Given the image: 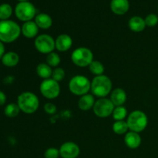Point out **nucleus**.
Wrapping results in <instances>:
<instances>
[{"label":"nucleus","instance_id":"423d86ee","mask_svg":"<svg viewBox=\"0 0 158 158\" xmlns=\"http://www.w3.org/2000/svg\"><path fill=\"white\" fill-rule=\"evenodd\" d=\"M71 60L79 67L89 66L94 61V53L89 48H77L71 54Z\"/></svg>","mask_w":158,"mask_h":158},{"label":"nucleus","instance_id":"4468645a","mask_svg":"<svg viewBox=\"0 0 158 158\" xmlns=\"http://www.w3.org/2000/svg\"><path fill=\"white\" fill-rule=\"evenodd\" d=\"M38 26L35 21H29L23 23L21 28V32L23 35L27 39H32L37 36L39 32Z\"/></svg>","mask_w":158,"mask_h":158},{"label":"nucleus","instance_id":"bb28decb","mask_svg":"<svg viewBox=\"0 0 158 158\" xmlns=\"http://www.w3.org/2000/svg\"><path fill=\"white\" fill-rule=\"evenodd\" d=\"M12 14V6L7 3L0 5V19L8 20Z\"/></svg>","mask_w":158,"mask_h":158},{"label":"nucleus","instance_id":"cd10ccee","mask_svg":"<svg viewBox=\"0 0 158 158\" xmlns=\"http://www.w3.org/2000/svg\"><path fill=\"white\" fill-rule=\"evenodd\" d=\"M65 76H66V73L65 70L61 67H56L54 68V69H52V73L51 78L52 80H56V82L60 83V81L63 80V79L65 78Z\"/></svg>","mask_w":158,"mask_h":158},{"label":"nucleus","instance_id":"393cba45","mask_svg":"<svg viewBox=\"0 0 158 158\" xmlns=\"http://www.w3.org/2000/svg\"><path fill=\"white\" fill-rule=\"evenodd\" d=\"M112 116L115 121L123 120L127 117V110L123 106H115L114 111H113Z\"/></svg>","mask_w":158,"mask_h":158},{"label":"nucleus","instance_id":"b1692460","mask_svg":"<svg viewBox=\"0 0 158 158\" xmlns=\"http://www.w3.org/2000/svg\"><path fill=\"white\" fill-rule=\"evenodd\" d=\"M89 69L94 75L97 77V76L103 75V73H104L105 68L101 62L98 61V60H94L89 64Z\"/></svg>","mask_w":158,"mask_h":158},{"label":"nucleus","instance_id":"c756f323","mask_svg":"<svg viewBox=\"0 0 158 158\" xmlns=\"http://www.w3.org/2000/svg\"><path fill=\"white\" fill-rule=\"evenodd\" d=\"M60 156V150L55 148H48L44 153L45 158H59Z\"/></svg>","mask_w":158,"mask_h":158},{"label":"nucleus","instance_id":"dca6fc26","mask_svg":"<svg viewBox=\"0 0 158 158\" xmlns=\"http://www.w3.org/2000/svg\"><path fill=\"white\" fill-rule=\"evenodd\" d=\"M127 96L126 92L121 88L114 89L110 94V100L115 106H123L125 102L127 101Z\"/></svg>","mask_w":158,"mask_h":158},{"label":"nucleus","instance_id":"473e14b6","mask_svg":"<svg viewBox=\"0 0 158 158\" xmlns=\"http://www.w3.org/2000/svg\"><path fill=\"white\" fill-rule=\"evenodd\" d=\"M5 54V46L4 44L2 41H0V59H2V57L3 56V55Z\"/></svg>","mask_w":158,"mask_h":158},{"label":"nucleus","instance_id":"aec40b11","mask_svg":"<svg viewBox=\"0 0 158 158\" xmlns=\"http://www.w3.org/2000/svg\"><path fill=\"white\" fill-rule=\"evenodd\" d=\"M19 62V56L15 52H8L2 57V63L7 67H14Z\"/></svg>","mask_w":158,"mask_h":158},{"label":"nucleus","instance_id":"7c9ffc66","mask_svg":"<svg viewBox=\"0 0 158 158\" xmlns=\"http://www.w3.org/2000/svg\"><path fill=\"white\" fill-rule=\"evenodd\" d=\"M44 110L46 114H54L55 113H56L57 108L55 104H53L52 103H46L44 105Z\"/></svg>","mask_w":158,"mask_h":158},{"label":"nucleus","instance_id":"9b49d317","mask_svg":"<svg viewBox=\"0 0 158 158\" xmlns=\"http://www.w3.org/2000/svg\"><path fill=\"white\" fill-rule=\"evenodd\" d=\"M59 150L62 158H77L80 154V147L72 141L63 143Z\"/></svg>","mask_w":158,"mask_h":158},{"label":"nucleus","instance_id":"9d476101","mask_svg":"<svg viewBox=\"0 0 158 158\" xmlns=\"http://www.w3.org/2000/svg\"><path fill=\"white\" fill-rule=\"evenodd\" d=\"M114 108L115 106L112 103L110 99L103 97V98L98 99L95 102L93 110L97 117L100 118H106L112 115Z\"/></svg>","mask_w":158,"mask_h":158},{"label":"nucleus","instance_id":"2f4dec72","mask_svg":"<svg viewBox=\"0 0 158 158\" xmlns=\"http://www.w3.org/2000/svg\"><path fill=\"white\" fill-rule=\"evenodd\" d=\"M6 102V96L2 91L0 90V106H2Z\"/></svg>","mask_w":158,"mask_h":158},{"label":"nucleus","instance_id":"f257e3e1","mask_svg":"<svg viewBox=\"0 0 158 158\" xmlns=\"http://www.w3.org/2000/svg\"><path fill=\"white\" fill-rule=\"evenodd\" d=\"M21 28L12 20L0 21V41L9 43L15 41L21 34Z\"/></svg>","mask_w":158,"mask_h":158},{"label":"nucleus","instance_id":"0eeeda50","mask_svg":"<svg viewBox=\"0 0 158 158\" xmlns=\"http://www.w3.org/2000/svg\"><path fill=\"white\" fill-rule=\"evenodd\" d=\"M40 90L45 98L48 100H53L60 96V83L52 78L43 80L40 83Z\"/></svg>","mask_w":158,"mask_h":158},{"label":"nucleus","instance_id":"7ed1b4c3","mask_svg":"<svg viewBox=\"0 0 158 158\" xmlns=\"http://www.w3.org/2000/svg\"><path fill=\"white\" fill-rule=\"evenodd\" d=\"M112 81L106 75L97 76L91 82V92L93 95L103 98L112 92Z\"/></svg>","mask_w":158,"mask_h":158},{"label":"nucleus","instance_id":"c85d7f7f","mask_svg":"<svg viewBox=\"0 0 158 158\" xmlns=\"http://www.w3.org/2000/svg\"><path fill=\"white\" fill-rule=\"evenodd\" d=\"M145 23H146L147 26L149 27H154V26H157L158 23V16L156 14L151 13L147 15L146 18L144 19Z\"/></svg>","mask_w":158,"mask_h":158},{"label":"nucleus","instance_id":"72a5a7b5","mask_svg":"<svg viewBox=\"0 0 158 158\" xmlns=\"http://www.w3.org/2000/svg\"><path fill=\"white\" fill-rule=\"evenodd\" d=\"M19 2H28V0H18Z\"/></svg>","mask_w":158,"mask_h":158},{"label":"nucleus","instance_id":"a878e982","mask_svg":"<svg viewBox=\"0 0 158 158\" xmlns=\"http://www.w3.org/2000/svg\"><path fill=\"white\" fill-rule=\"evenodd\" d=\"M46 63L51 67H57L61 62L60 55L55 52H52L46 56Z\"/></svg>","mask_w":158,"mask_h":158},{"label":"nucleus","instance_id":"f03ea898","mask_svg":"<svg viewBox=\"0 0 158 158\" xmlns=\"http://www.w3.org/2000/svg\"><path fill=\"white\" fill-rule=\"evenodd\" d=\"M17 104L22 112L32 114L36 112L40 106V100L34 93L26 91L19 94L17 99Z\"/></svg>","mask_w":158,"mask_h":158},{"label":"nucleus","instance_id":"6e6552de","mask_svg":"<svg viewBox=\"0 0 158 158\" xmlns=\"http://www.w3.org/2000/svg\"><path fill=\"white\" fill-rule=\"evenodd\" d=\"M15 13L19 19L26 23L35 18L36 9L29 2H20L15 6Z\"/></svg>","mask_w":158,"mask_h":158},{"label":"nucleus","instance_id":"20e7f679","mask_svg":"<svg viewBox=\"0 0 158 158\" xmlns=\"http://www.w3.org/2000/svg\"><path fill=\"white\" fill-rule=\"evenodd\" d=\"M127 123L130 131L140 133L144 131L148 127V116L141 110H134L129 114Z\"/></svg>","mask_w":158,"mask_h":158},{"label":"nucleus","instance_id":"ddd939ff","mask_svg":"<svg viewBox=\"0 0 158 158\" xmlns=\"http://www.w3.org/2000/svg\"><path fill=\"white\" fill-rule=\"evenodd\" d=\"M142 139L139 133L129 131L125 134L124 142L125 144L130 149H137L141 144Z\"/></svg>","mask_w":158,"mask_h":158},{"label":"nucleus","instance_id":"1a4fd4ad","mask_svg":"<svg viewBox=\"0 0 158 158\" xmlns=\"http://www.w3.org/2000/svg\"><path fill=\"white\" fill-rule=\"evenodd\" d=\"M35 49L40 53L49 54L56 48L55 40L48 34H41L35 38L34 42Z\"/></svg>","mask_w":158,"mask_h":158},{"label":"nucleus","instance_id":"a211bd4d","mask_svg":"<svg viewBox=\"0 0 158 158\" xmlns=\"http://www.w3.org/2000/svg\"><path fill=\"white\" fill-rule=\"evenodd\" d=\"M128 26L134 32H140L144 30L146 23L144 19L140 16H133L128 22Z\"/></svg>","mask_w":158,"mask_h":158},{"label":"nucleus","instance_id":"f3484780","mask_svg":"<svg viewBox=\"0 0 158 158\" xmlns=\"http://www.w3.org/2000/svg\"><path fill=\"white\" fill-rule=\"evenodd\" d=\"M95 99L92 94H85L80 97L78 100V106L81 110L87 111L94 107L95 104Z\"/></svg>","mask_w":158,"mask_h":158},{"label":"nucleus","instance_id":"2eb2a0df","mask_svg":"<svg viewBox=\"0 0 158 158\" xmlns=\"http://www.w3.org/2000/svg\"><path fill=\"white\" fill-rule=\"evenodd\" d=\"M130 8L128 0H112L110 2V9L116 15H122L127 13Z\"/></svg>","mask_w":158,"mask_h":158},{"label":"nucleus","instance_id":"6ab92c4d","mask_svg":"<svg viewBox=\"0 0 158 158\" xmlns=\"http://www.w3.org/2000/svg\"><path fill=\"white\" fill-rule=\"evenodd\" d=\"M35 23L40 29H47L52 26V19L46 13H40L35 17Z\"/></svg>","mask_w":158,"mask_h":158},{"label":"nucleus","instance_id":"4be33fe9","mask_svg":"<svg viewBox=\"0 0 158 158\" xmlns=\"http://www.w3.org/2000/svg\"><path fill=\"white\" fill-rule=\"evenodd\" d=\"M113 131L116 134L118 135H123L127 133L129 127L127 121L124 120H119V121H115L113 124Z\"/></svg>","mask_w":158,"mask_h":158},{"label":"nucleus","instance_id":"412c9836","mask_svg":"<svg viewBox=\"0 0 158 158\" xmlns=\"http://www.w3.org/2000/svg\"><path fill=\"white\" fill-rule=\"evenodd\" d=\"M36 73L40 78L43 79V80L49 79L52 77V67L49 66L46 63H40L36 67Z\"/></svg>","mask_w":158,"mask_h":158},{"label":"nucleus","instance_id":"5701e85b","mask_svg":"<svg viewBox=\"0 0 158 158\" xmlns=\"http://www.w3.org/2000/svg\"><path fill=\"white\" fill-rule=\"evenodd\" d=\"M20 109L19 107L18 104L15 103H9L7 106L5 107L4 113L6 117L9 118H13V117H17L20 112Z\"/></svg>","mask_w":158,"mask_h":158},{"label":"nucleus","instance_id":"39448f33","mask_svg":"<svg viewBox=\"0 0 158 158\" xmlns=\"http://www.w3.org/2000/svg\"><path fill=\"white\" fill-rule=\"evenodd\" d=\"M69 89L73 94L81 97L90 90L91 82L85 76L77 75L69 80Z\"/></svg>","mask_w":158,"mask_h":158},{"label":"nucleus","instance_id":"f8f14e48","mask_svg":"<svg viewBox=\"0 0 158 158\" xmlns=\"http://www.w3.org/2000/svg\"><path fill=\"white\" fill-rule=\"evenodd\" d=\"M56 49L60 52H66L69 50L73 45V40L67 34H61L57 36L55 40Z\"/></svg>","mask_w":158,"mask_h":158}]
</instances>
